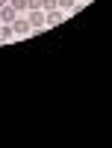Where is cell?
<instances>
[{"mask_svg": "<svg viewBox=\"0 0 112 148\" xmlns=\"http://www.w3.org/2000/svg\"><path fill=\"white\" fill-rule=\"evenodd\" d=\"M30 27L41 30L44 27V9H30Z\"/></svg>", "mask_w": 112, "mask_h": 148, "instance_id": "cell-1", "label": "cell"}, {"mask_svg": "<svg viewBox=\"0 0 112 148\" xmlns=\"http://www.w3.org/2000/svg\"><path fill=\"white\" fill-rule=\"evenodd\" d=\"M12 30H15V36H30V33H33L30 21H24V18H15V21H12Z\"/></svg>", "mask_w": 112, "mask_h": 148, "instance_id": "cell-2", "label": "cell"}, {"mask_svg": "<svg viewBox=\"0 0 112 148\" xmlns=\"http://www.w3.org/2000/svg\"><path fill=\"white\" fill-rule=\"evenodd\" d=\"M62 21H65L62 9H50V12H44V24H50V27H53V24H62Z\"/></svg>", "mask_w": 112, "mask_h": 148, "instance_id": "cell-3", "label": "cell"}, {"mask_svg": "<svg viewBox=\"0 0 112 148\" xmlns=\"http://www.w3.org/2000/svg\"><path fill=\"white\" fill-rule=\"evenodd\" d=\"M15 18H18V12L12 9L9 3H6L3 9H0V21H3V24H12V21H15Z\"/></svg>", "mask_w": 112, "mask_h": 148, "instance_id": "cell-4", "label": "cell"}, {"mask_svg": "<svg viewBox=\"0 0 112 148\" xmlns=\"http://www.w3.org/2000/svg\"><path fill=\"white\" fill-rule=\"evenodd\" d=\"M9 6L15 12H24V9H27V0H9Z\"/></svg>", "mask_w": 112, "mask_h": 148, "instance_id": "cell-5", "label": "cell"}, {"mask_svg": "<svg viewBox=\"0 0 112 148\" xmlns=\"http://www.w3.org/2000/svg\"><path fill=\"white\" fill-rule=\"evenodd\" d=\"M41 9H44V12H50V9H56V0H41Z\"/></svg>", "mask_w": 112, "mask_h": 148, "instance_id": "cell-6", "label": "cell"}, {"mask_svg": "<svg viewBox=\"0 0 112 148\" xmlns=\"http://www.w3.org/2000/svg\"><path fill=\"white\" fill-rule=\"evenodd\" d=\"M74 0H56V9H71Z\"/></svg>", "mask_w": 112, "mask_h": 148, "instance_id": "cell-7", "label": "cell"}, {"mask_svg": "<svg viewBox=\"0 0 112 148\" xmlns=\"http://www.w3.org/2000/svg\"><path fill=\"white\" fill-rule=\"evenodd\" d=\"M27 9H41V0H27Z\"/></svg>", "mask_w": 112, "mask_h": 148, "instance_id": "cell-8", "label": "cell"}, {"mask_svg": "<svg viewBox=\"0 0 112 148\" xmlns=\"http://www.w3.org/2000/svg\"><path fill=\"white\" fill-rule=\"evenodd\" d=\"M6 3H9V0H0V9H3V6H6Z\"/></svg>", "mask_w": 112, "mask_h": 148, "instance_id": "cell-9", "label": "cell"}, {"mask_svg": "<svg viewBox=\"0 0 112 148\" xmlns=\"http://www.w3.org/2000/svg\"><path fill=\"white\" fill-rule=\"evenodd\" d=\"M0 45H3V36H0Z\"/></svg>", "mask_w": 112, "mask_h": 148, "instance_id": "cell-10", "label": "cell"}, {"mask_svg": "<svg viewBox=\"0 0 112 148\" xmlns=\"http://www.w3.org/2000/svg\"><path fill=\"white\" fill-rule=\"evenodd\" d=\"M0 24H3V21H0Z\"/></svg>", "mask_w": 112, "mask_h": 148, "instance_id": "cell-11", "label": "cell"}]
</instances>
